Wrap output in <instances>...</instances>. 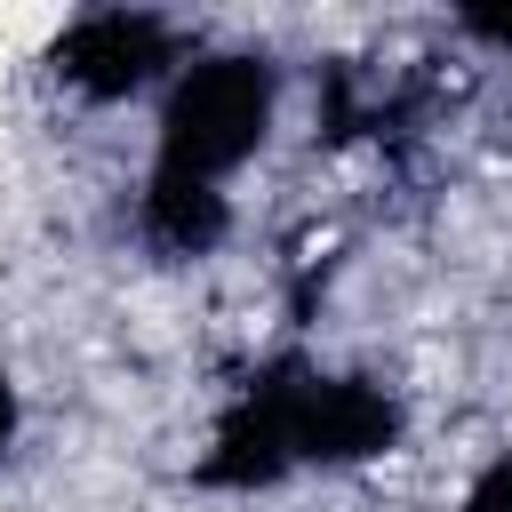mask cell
I'll list each match as a JSON object with an SVG mask.
<instances>
[{
	"instance_id": "cell-4",
	"label": "cell",
	"mask_w": 512,
	"mask_h": 512,
	"mask_svg": "<svg viewBox=\"0 0 512 512\" xmlns=\"http://www.w3.org/2000/svg\"><path fill=\"white\" fill-rule=\"evenodd\" d=\"M8 424H16V400H8V376H0V440H8Z\"/></svg>"
},
{
	"instance_id": "cell-1",
	"label": "cell",
	"mask_w": 512,
	"mask_h": 512,
	"mask_svg": "<svg viewBox=\"0 0 512 512\" xmlns=\"http://www.w3.org/2000/svg\"><path fill=\"white\" fill-rule=\"evenodd\" d=\"M376 440H392V408L360 384H336V376H272L224 424V448H248L256 480H272L288 464H312V456L320 464L368 456Z\"/></svg>"
},
{
	"instance_id": "cell-3",
	"label": "cell",
	"mask_w": 512,
	"mask_h": 512,
	"mask_svg": "<svg viewBox=\"0 0 512 512\" xmlns=\"http://www.w3.org/2000/svg\"><path fill=\"white\" fill-rule=\"evenodd\" d=\"M464 512H512V464H496V472H480V488L464 496Z\"/></svg>"
},
{
	"instance_id": "cell-2",
	"label": "cell",
	"mask_w": 512,
	"mask_h": 512,
	"mask_svg": "<svg viewBox=\"0 0 512 512\" xmlns=\"http://www.w3.org/2000/svg\"><path fill=\"white\" fill-rule=\"evenodd\" d=\"M56 64H64V80L88 88V96H128V88H144L168 56H160V24H152V16H96V24H80V32L56 48Z\"/></svg>"
}]
</instances>
